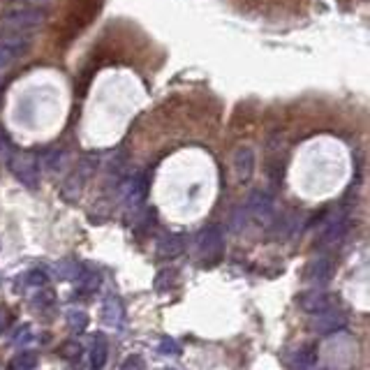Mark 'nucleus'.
I'll list each match as a JSON object with an SVG mask.
<instances>
[{
  "label": "nucleus",
  "mask_w": 370,
  "mask_h": 370,
  "mask_svg": "<svg viewBox=\"0 0 370 370\" xmlns=\"http://www.w3.org/2000/svg\"><path fill=\"white\" fill-rule=\"evenodd\" d=\"M120 370H143V359L137 357V354H132V357H127V359L123 361Z\"/></svg>",
  "instance_id": "22"
},
{
  "label": "nucleus",
  "mask_w": 370,
  "mask_h": 370,
  "mask_svg": "<svg viewBox=\"0 0 370 370\" xmlns=\"http://www.w3.org/2000/svg\"><path fill=\"white\" fill-rule=\"evenodd\" d=\"M35 366H37V354L35 352H21L10 361V364H7V370H35Z\"/></svg>",
  "instance_id": "17"
},
{
  "label": "nucleus",
  "mask_w": 370,
  "mask_h": 370,
  "mask_svg": "<svg viewBox=\"0 0 370 370\" xmlns=\"http://www.w3.org/2000/svg\"><path fill=\"white\" fill-rule=\"evenodd\" d=\"M47 14L44 10H33V7H19L0 14V35H28L30 30L44 24Z\"/></svg>",
  "instance_id": "1"
},
{
  "label": "nucleus",
  "mask_w": 370,
  "mask_h": 370,
  "mask_svg": "<svg viewBox=\"0 0 370 370\" xmlns=\"http://www.w3.org/2000/svg\"><path fill=\"white\" fill-rule=\"evenodd\" d=\"M197 252L204 266H215L225 255V236L218 225L204 227L197 236Z\"/></svg>",
  "instance_id": "2"
},
{
  "label": "nucleus",
  "mask_w": 370,
  "mask_h": 370,
  "mask_svg": "<svg viewBox=\"0 0 370 370\" xmlns=\"http://www.w3.org/2000/svg\"><path fill=\"white\" fill-rule=\"evenodd\" d=\"M67 327H70L72 331H77V334H81V331H86V327H88V315L84 311H70L67 313Z\"/></svg>",
  "instance_id": "18"
},
{
  "label": "nucleus",
  "mask_w": 370,
  "mask_h": 370,
  "mask_svg": "<svg viewBox=\"0 0 370 370\" xmlns=\"http://www.w3.org/2000/svg\"><path fill=\"white\" fill-rule=\"evenodd\" d=\"M160 350H162L164 354H173V357H176V354H180V347H178L176 343H173L171 338H162Z\"/></svg>",
  "instance_id": "24"
},
{
  "label": "nucleus",
  "mask_w": 370,
  "mask_h": 370,
  "mask_svg": "<svg viewBox=\"0 0 370 370\" xmlns=\"http://www.w3.org/2000/svg\"><path fill=\"white\" fill-rule=\"evenodd\" d=\"M7 150H10V141H7L5 132L0 130V155H7Z\"/></svg>",
  "instance_id": "27"
},
{
  "label": "nucleus",
  "mask_w": 370,
  "mask_h": 370,
  "mask_svg": "<svg viewBox=\"0 0 370 370\" xmlns=\"http://www.w3.org/2000/svg\"><path fill=\"white\" fill-rule=\"evenodd\" d=\"M123 304H120V299L118 297H107L104 299V304H102V322L107 324V327H120V322H123Z\"/></svg>",
  "instance_id": "14"
},
{
  "label": "nucleus",
  "mask_w": 370,
  "mask_h": 370,
  "mask_svg": "<svg viewBox=\"0 0 370 370\" xmlns=\"http://www.w3.org/2000/svg\"><path fill=\"white\" fill-rule=\"evenodd\" d=\"M347 327V315L341 311V308H327L322 313H315V317L311 320V329L317 336H331L338 334Z\"/></svg>",
  "instance_id": "4"
},
{
  "label": "nucleus",
  "mask_w": 370,
  "mask_h": 370,
  "mask_svg": "<svg viewBox=\"0 0 370 370\" xmlns=\"http://www.w3.org/2000/svg\"><path fill=\"white\" fill-rule=\"evenodd\" d=\"M3 86H5V72L0 70V95H3Z\"/></svg>",
  "instance_id": "28"
},
{
  "label": "nucleus",
  "mask_w": 370,
  "mask_h": 370,
  "mask_svg": "<svg viewBox=\"0 0 370 370\" xmlns=\"http://www.w3.org/2000/svg\"><path fill=\"white\" fill-rule=\"evenodd\" d=\"M102 285V276L97 273V271H81V273L77 276V287L81 294H93L100 290Z\"/></svg>",
  "instance_id": "15"
},
{
  "label": "nucleus",
  "mask_w": 370,
  "mask_h": 370,
  "mask_svg": "<svg viewBox=\"0 0 370 370\" xmlns=\"http://www.w3.org/2000/svg\"><path fill=\"white\" fill-rule=\"evenodd\" d=\"M58 352H60V357H65V359H77L81 354V345L79 343H65Z\"/></svg>",
  "instance_id": "21"
},
{
  "label": "nucleus",
  "mask_w": 370,
  "mask_h": 370,
  "mask_svg": "<svg viewBox=\"0 0 370 370\" xmlns=\"http://www.w3.org/2000/svg\"><path fill=\"white\" fill-rule=\"evenodd\" d=\"M49 304H54V292H49V290H40V294L35 297V306H49Z\"/></svg>",
  "instance_id": "23"
},
{
  "label": "nucleus",
  "mask_w": 370,
  "mask_h": 370,
  "mask_svg": "<svg viewBox=\"0 0 370 370\" xmlns=\"http://www.w3.org/2000/svg\"><path fill=\"white\" fill-rule=\"evenodd\" d=\"M173 280H176V271H162L160 276H157V280H155V290L157 292H164L167 290V285H171Z\"/></svg>",
  "instance_id": "20"
},
{
  "label": "nucleus",
  "mask_w": 370,
  "mask_h": 370,
  "mask_svg": "<svg viewBox=\"0 0 370 370\" xmlns=\"http://www.w3.org/2000/svg\"><path fill=\"white\" fill-rule=\"evenodd\" d=\"M60 157H63L60 150H51V153L44 155V164H47L49 169H56V164H60Z\"/></svg>",
  "instance_id": "25"
},
{
  "label": "nucleus",
  "mask_w": 370,
  "mask_h": 370,
  "mask_svg": "<svg viewBox=\"0 0 370 370\" xmlns=\"http://www.w3.org/2000/svg\"><path fill=\"white\" fill-rule=\"evenodd\" d=\"M246 211L255 222L269 225L271 220H273V213H276L273 197L264 190H255V192H250V197H248V201H246Z\"/></svg>",
  "instance_id": "5"
},
{
  "label": "nucleus",
  "mask_w": 370,
  "mask_h": 370,
  "mask_svg": "<svg viewBox=\"0 0 370 370\" xmlns=\"http://www.w3.org/2000/svg\"><path fill=\"white\" fill-rule=\"evenodd\" d=\"M120 194H123L127 206L137 208L139 204H143V199H146V194H148V178L143 176V173H134V176H130L123 183Z\"/></svg>",
  "instance_id": "8"
},
{
  "label": "nucleus",
  "mask_w": 370,
  "mask_h": 370,
  "mask_svg": "<svg viewBox=\"0 0 370 370\" xmlns=\"http://www.w3.org/2000/svg\"><path fill=\"white\" fill-rule=\"evenodd\" d=\"M30 338V329H28V324H24V327H21L17 334H14V343H19V341H28Z\"/></svg>",
  "instance_id": "26"
},
{
  "label": "nucleus",
  "mask_w": 370,
  "mask_h": 370,
  "mask_svg": "<svg viewBox=\"0 0 370 370\" xmlns=\"http://www.w3.org/2000/svg\"><path fill=\"white\" fill-rule=\"evenodd\" d=\"M317 359H320L317 345L306 343V345H299L294 352H290V357H287V366H290L292 370H308V368H313L317 364Z\"/></svg>",
  "instance_id": "9"
},
{
  "label": "nucleus",
  "mask_w": 370,
  "mask_h": 370,
  "mask_svg": "<svg viewBox=\"0 0 370 370\" xmlns=\"http://www.w3.org/2000/svg\"><path fill=\"white\" fill-rule=\"evenodd\" d=\"M331 269H334V264H331L329 257H317L306 266V280L320 287L331 278Z\"/></svg>",
  "instance_id": "13"
},
{
  "label": "nucleus",
  "mask_w": 370,
  "mask_h": 370,
  "mask_svg": "<svg viewBox=\"0 0 370 370\" xmlns=\"http://www.w3.org/2000/svg\"><path fill=\"white\" fill-rule=\"evenodd\" d=\"M107 357H109L107 343H104L102 338H95V345H93V350H90V368L102 370L104 364H107Z\"/></svg>",
  "instance_id": "16"
},
{
  "label": "nucleus",
  "mask_w": 370,
  "mask_h": 370,
  "mask_svg": "<svg viewBox=\"0 0 370 370\" xmlns=\"http://www.w3.org/2000/svg\"><path fill=\"white\" fill-rule=\"evenodd\" d=\"M334 297L327 292H322V290H311L308 294H304L301 297V308H304L306 313H322V311H327V308H334Z\"/></svg>",
  "instance_id": "12"
},
{
  "label": "nucleus",
  "mask_w": 370,
  "mask_h": 370,
  "mask_svg": "<svg viewBox=\"0 0 370 370\" xmlns=\"http://www.w3.org/2000/svg\"><path fill=\"white\" fill-rule=\"evenodd\" d=\"M7 164H10V171L19 183H24L30 190L40 185V164H37V157L33 153H12Z\"/></svg>",
  "instance_id": "3"
},
{
  "label": "nucleus",
  "mask_w": 370,
  "mask_h": 370,
  "mask_svg": "<svg viewBox=\"0 0 370 370\" xmlns=\"http://www.w3.org/2000/svg\"><path fill=\"white\" fill-rule=\"evenodd\" d=\"M30 49L28 35H0V65H10L24 58Z\"/></svg>",
  "instance_id": "6"
},
{
  "label": "nucleus",
  "mask_w": 370,
  "mask_h": 370,
  "mask_svg": "<svg viewBox=\"0 0 370 370\" xmlns=\"http://www.w3.org/2000/svg\"><path fill=\"white\" fill-rule=\"evenodd\" d=\"M347 232H350V215H347V213H338V215L331 218V222L320 234V241H317V246H320V248H334L336 243H341V241L345 239Z\"/></svg>",
  "instance_id": "7"
},
{
  "label": "nucleus",
  "mask_w": 370,
  "mask_h": 370,
  "mask_svg": "<svg viewBox=\"0 0 370 370\" xmlns=\"http://www.w3.org/2000/svg\"><path fill=\"white\" fill-rule=\"evenodd\" d=\"M232 164H234V173H236V178L241 183H248L255 171V153L248 146H241L236 148V153L232 157Z\"/></svg>",
  "instance_id": "10"
},
{
  "label": "nucleus",
  "mask_w": 370,
  "mask_h": 370,
  "mask_svg": "<svg viewBox=\"0 0 370 370\" xmlns=\"http://www.w3.org/2000/svg\"><path fill=\"white\" fill-rule=\"evenodd\" d=\"M155 252L160 259H176V257L185 252V241L180 234H167V236H162L157 241Z\"/></svg>",
  "instance_id": "11"
},
{
  "label": "nucleus",
  "mask_w": 370,
  "mask_h": 370,
  "mask_svg": "<svg viewBox=\"0 0 370 370\" xmlns=\"http://www.w3.org/2000/svg\"><path fill=\"white\" fill-rule=\"evenodd\" d=\"M49 283V273L44 269H33V271H28V276H26V285H30V287H44Z\"/></svg>",
  "instance_id": "19"
}]
</instances>
